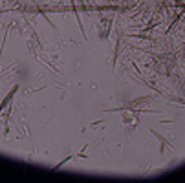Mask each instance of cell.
Wrapping results in <instances>:
<instances>
[{
	"instance_id": "1",
	"label": "cell",
	"mask_w": 185,
	"mask_h": 183,
	"mask_svg": "<svg viewBox=\"0 0 185 183\" xmlns=\"http://www.w3.org/2000/svg\"><path fill=\"white\" fill-rule=\"evenodd\" d=\"M15 92H17V86H15V88H13V90L9 92V95H8V99H4V101H2V104H0V114H2V110H4V106H6V104L9 103V99H11L13 95H15Z\"/></svg>"
}]
</instances>
